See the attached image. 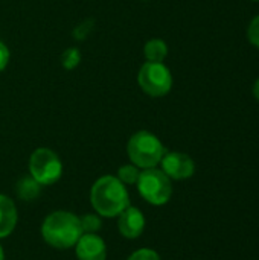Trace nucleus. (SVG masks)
<instances>
[{"label": "nucleus", "mask_w": 259, "mask_h": 260, "mask_svg": "<svg viewBox=\"0 0 259 260\" xmlns=\"http://www.w3.org/2000/svg\"><path fill=\"white\" fill-rule=\"evenodd\" d=\"M79 61H81V53H79V50H78L76 47H69V49L63 53V56H61V64H63V67L67 69V70L75 69V67L79 64Z\"/></svg>", "instance_id": "2eb2a0df"}, {"label": "nucleus", "mask_w": 259, "mask_h": 260, "mask_svg": "<svg viewBox=\"0 0 259 260\" xmlns=\"http://www.w3.org/2000/svg\"><path fill=\"white\" fill-rule=\"evenodd\" d=\"M127 260H160V256L151 248H140L136 250Z\"/></svg>", "instance_id": "dca6fc26"}, {"label": "nucleus", "mask_w": 259, "mask_h": 260, "mask_svg": "<svg viewBox=\"0 0 259 260\" xmlns=\"http://www.w3.org/2000/svg\"><path fill=\"white\" fill-rule=\"evenodd\" d=\"M75 254L78 260H105L107 245L98 233H82L75 244Z\"/></svg>", "instance_id": "1a4fd4ad"}, {"label": "nucleus", "mask_w": 259, "mask_h": 260, "mask_svg": "<svg viewBox=\"0 0 259 260\" xmlns=\"http://www.w3.org/2000/svg\"><path fill=\"white\" fill-rule=\"evenodd\" d=\"M127 152L131 165L137 166L139 169H150L156 168L162 161L166 151L162 142L153 133L137 131L130 137Z\"/></svg>", "instance_id": "7ed1b4c3"}, {"label": "nucleus", "mask_w": 259, "mask_h": 260, "mask_svg": "<svg viewBox=\"0 0 259 260\" xmlns=\"http://www.w3.org/2000/svg\"><path fill=\"white\" fill-rule=\"evenodd\" d=\"M17 221L18 213L15 203L9 197L0 193V239L8 238L14 232Z\"/></svg>", "instance_id": "9d476101"}, {"label": "nucleus", "mask_w": 259, "mask_h": 260, "mask_svg": "<svg viewBox=\"0 0 259 260\" xmlns=\"http://www.w3.org/2000/svg\"><path fill=\"white\" fill-rule=\"evenodd\" d=\"M143 55H145L147 61H150V62H162L165 59V56L168 55V46L165 41H162L159 38H153V40L147 41V44L143 47Z\"/></svg>", "instance_id": "f8f14e48"}, {"label": "nucleus", "mask_w": 259, "mask_h": 260, "mask_svg": "<svg viewBox=\"0 0 259 260\" xmlns=\"http://www.w3.org/2000/svg\"><path fill=\"white\" fill-rule=\"evenodd\" d=\"M90 203L101 218H118L130 206V193L118 177L104 175L93 183Z\"/></svg>", "instance_id": "f257e3e1"}, {"label": "nucleus", "mask_w": 259, "mask_h": 260, "mask_svg": "<svg viewBox=\"0 0 259 260\" xmlns=\"http://www.w3.org/2000/svg\"><path fill=\"white\" fill-rule=\"evenodd\" d=\"M256 2H259V0H256Z\"/></svg>", "instance_id": "412c9836"}, {"label": "nucleus", "mask_w": 259, "mask_h": 260, "mask_svg": "<svg viewBox=\"0 0 259 260\" xmlns=\"http://www.w3.org/2000/svg\"><path fill=\"white\" fill-rule=\"evenodd\" d=\"M8 61H9V50L6 47V44H3L0 41V72L5 70V67L8 66Z\"/></svg>", "instance_id": "a211bd4d"}, {"label": "nucleus", "mask_w": 259, "mask_h": 260, "mask_svg": "<svg viewBox=\"0 0 259 260\" xmlns=\"http://www.w3.org/2000/svg\"><path fill=\"white\" fill-rule=\"evenodd\" d=\"M139 175H140V171L137 166L134 165H124L118 169V178L119 181H122L125 186H133L137 183L139 180Z\"/></svg>", "instance_id": "ddd939ff"}, {"label": "nucleus", "mask_w": 259, "mask_h": 260, "mask_svg": "<svg viewBox=\"0 0 259 260\" xmlns=\"http://www.w3.org/2000/svg\"><path fill=\"white\" fill-rule=\"evenodd\" d=\"M145 216L142 213L140 209L128 206L122 213H119L118 216V230L121 233V236H124L125 239H137L142 236L143 230H145Z\"/></svg>", "instance_id": "6e6552de"}, {"label": "nucleus", "mask_w": 259, "mask_h": 260, "mask_svg": "<svg viewBox=\"0 0 259 260\" xmlns=\"http://www.w3.org/2000/svg\"><path fill=\"white\" fill-rule=\"evenodd\" d=\"M253 94H255V98L259 101V79L255 82V85H253Z\"/></svg>", "instance_id": "6ab92c4d"}, {"label": "nucleus", "mask_w": 259, "mask_h": 260, "mask_svg": "<svg viewBox=\"0 0 259 260\" xmlns=\"http://www.w3.org/2000/svg\"><path fill=\"white\" fill-rule=\"evenodd\" d=\"M0 260H5V251H3V247L0 244Z\"/></svg>", "instance_id": "aec40b11"}, {"label": "nucleus", "mask_w": 259, "mask_h": 260, "mask_svg": "<svg viewBox=\"0 0 259 260\" xmlns=\"http://www.w3.org/2000/svg\"><path fill=\"white\" fill-rule=\"evenodd\" d=\"M41 236L44 242L55 250L73 248L82 236L79 216L67 210L49 213L41 224Z\"/></svg>", "instance_id": "f03ea898"}, {"label": "nucleus", "mask_w": 259, "mask_h": 260, "mask_svg": "<svg viewBox=\"0 0 259 260\" xmlns=\"http://www.w3.org/2000/svg\"><path fill=\"white\" fill-rule=\"evenodd\" d=\"M41 192V186L29 175L18 180L15 184V193L21 201H34Z\"/></svg>", "instance_id": "9b49d317"}, {"label": "nucleus", "mask_w": 259, "mask_h": 260, "mask_svg": "<svg viewBox=\"0 0 259 260\" xmlns=\"http://www.w3.org/2000/svg\"><path fill=\"white\" fill-rule=\"evenodd\" d=\"M137 81H139L140 88L153 98L165 96L172 87L171 72L162 62L147 61L139 70Z\"/></svg>", "instance_id": "423d86ee"}, {"label": "nucleus", "mask_w": 259, "mask_h": 260, "mask_svg": "<svg viewBox=\"0 0 259 260\" xmlns=\"http://www.w3.org/2000/svg\"><path fill=\"white\" fill-rule=\"evenodd\" d=\"M139 195L151 206H165L172 197L171 180L162 169H143L136 183Z\"/></svg>", "instance_id": "20e7f679"}, {"label": "nucleus", "mask_w": 259, "mask_h": 260, "mask_svg": "<svg viewBox=\"0 0 259 260\" xmlns=\"http://www.w3.org/2000/svg\"><path fill=\"white\" fill-rule=\"evenodd\" d=\"M162 171L169 180H188L195 172L194 160L183 152H165L160 161Z\"/></svg>", "instance_id": "0eeeda50"}, {"label": "nucleus", "mask_w": 259, "mask_h": 260, "mask_svg": "<svg viewBox=\"0 0 259 260\" xmlns=\"http://www.w3.org/2000/svg\"><path fill=\"white\" fill-rule=\"evenodd\" d=\"M247 37H249V41L259 47V15L255 17L249 26V32H247Z\"/></svg>", "instance_id": "f3484780"}, {"label": "nucleus", "mask_w": 259, "mask_h": 260, "mask_svg": "<svg viewBox=\"0 0 259 260\" xmlns=\"http://www.w3.org/2000/svg\"><path fill=\"white\" fill-rule=\"evenodd\" d=\"M29 174L40 186H52L63 177V163L49 148H38L29 158Z\"/></svg>", "instance_id": "39448f33"}, {"label": "nucleus", "mask_w": 259, "mask_h": 260, "mask_svg": "<svg viewBox=\"0 0 259 260\" xmlns=\"http://www.w3.org/2000/svg\"><path fill=\"white\" fill-rule=\"evenodd\" d=\"M82 233H98L102 227L101 216L98 213H87L84 216H79Z\"/></svg>", "instance_id": "4468645a"}]
</instances>
